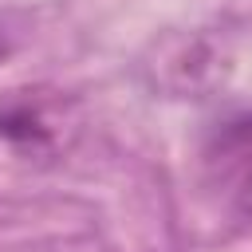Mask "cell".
<instances>
[{
    "mask_svg": "<svg viewBox=\"0 0 252 252\" xmlns=\"http://www.w3.org/2000/svg\"><path fill=\"white\" fill-rule=\"evenodd\" d=\"M240 213L244 217H252V169L244 173V181H240Z\"/></svg>",
    "mask_w": 252,
    "mask_h": 252,
    "instance_id": "obj_1",
    "label": "cell"
},
{
    "mask_svg": "<svg viewBox=\"0 0 252 252\" xmlns=\"http://www.w3.org/2000/svg\"><path fill=\"white\" fill-rule=\"evenodd\" d=\"M8 55H12V35H8V28L0 24V63H4Z\"/></svg>",
    "mask_w": 252,
    "mask_h": 252,
    "instance_id": "obj_2",
    "label": "cell"
}]
</instances>
